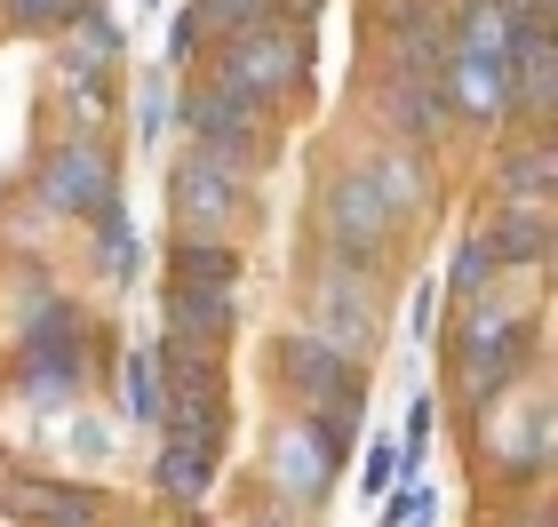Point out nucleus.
Returning a JSON list of instances; mask_svg holds the SVG:
<instances>
[{
    "label": "nucleus",
    "mask_w": 558,
    "mask_h": 527,
    "mask_svg": "<svg viewBox=\"0 0 558 527\" xmlns=\"http://www.w3.org/2000/svg\"><path fill=\"white\" fill-rule=\"evenodd\" d=\"M192 48H199V9H184V16H175V33H168V57H175V64H184Z\"/></svg>",
    "instance_id": "obj_26"
},
{
    "label": "nucleus",
    "mask_w": 558,
    "mask_h": 527,
    "mask_svg": "<svg viewBox=\"0 0 558 527\" xmlns=\"http://www.w3.org/2000/svg\"><path fill=\"white\" fill-rule=\"evenodd\" d=\"M9 16L24 24V33H57V24H81L88 0H9Z\"/></svg>",
    "instance_id": "obj_21"
},
{
    "label": "nucleus",
    "mask_w": 558,
    "mask_h": 527,
    "mask_svg": "<svg viewBox=\"0 0 558 527\" xmlns=\"http://www.w3.org/2000/svg\"><path fill=\"white\" fill-rule=\"evenodd\" d=\"M175 280L184 288H232L240 280V248H223V240H175Z\"/></svg>",
    "instance_id": "obj_17"
},
{
    "label": "nucleus",
    "mask_w": 558,
    "mask_h": 527,
    "mask_svg": "<svg viewBox=\"0 0 558 527\" xmlns=\"http://www.w3.org/2000/svg\"><path fill=\"white\" fill-rule=\"evenodd\" d=\"M360 480H367V495H384V488L399 480V440H375V447H367V471H360Z\"/></svg>",
    "instance_id": "obj_24"
},
{
    "label": "nucleus",
    "mask_w": 558,
    "mask_h": 527,
    "mask_svg": "<svg viewBox=\"0 0 558 527\" xmlns=\"http://www.w3.org/2000/svg\"><path fill=\"white\" fill-rule=\"evenodd\" d=\"M312 328H319L327 344H351V351L375 344V328H384L375 264H360V256H327V272L312 280Z\"/></svg>",
    "instance_id": "obj_5"
},
{
    "label": "nucleus",
    "mask_w": 558,
    "mask_h": 527,
    "mask_svg": "<svg viewBox=\"0 0 558 527\" xmlns=\"http://www.w3.org/2000/svg\"><path fill=\"white\" fill-rule=\"evenodd\" d=\"M271 368H279V384H288V392H303V408L360 399V360H343V344H327L319 328L271 336Z\"/></svg>",
    "instance_id": "obj_7"
},
{
    "label": "nucleus",
    "mask_w": 558,
    "mask_h": 527,
    "mask_svg": "<svg viewBox=\"0 0 558 527\" xmlns=\"http://www.w3.org/2000/svg\"><path fill=\"white\" fill-rule=\"evenodd\" d=\"M168 328L184 351H223V336H232V288H184L168 280Z\"/></svg>",
    "instance_id": "obj_13"
},
{
    "label": "nucleus",
    "mask_w": 558,
    "mask_h": 527,
    "mask_svg": "<svg viewBox=\"0 0 558 527\" xmlns=\"http://www.w3.org/2000/svg\"><path fill=\"white\" fill-rule=\"evenodd\" d=\"M502 192L526 200V208H535V200H550V208H558V129H550V136H526L519 153L502 160Z\"/></svg>",
    "instance_id": "obj_14"
},
{
    "label": "nucleus",
    "mask_w": 558,
    "mask_h": 527,
    "mask_svg": "<svg viewBox=\"0 0 558 527\" xmlns=\"http://www.w3.org/2000/svg\"><path fill=\"white\" fill-rule=\"evenodd\" d=\"M526 351H535V344H526L519 320H495V312L471 320V336H463V384H471V399H495L526 368Z\"/></svg>",
    "instance_id": "obj_9"
},
{
    "label": "nucleus",
    "mask_w": 558,
    "mask_h": 527,
    "mask_svg": "<svg viewBox=\"0 0 558 527\" xmlns=\"http://www.w3.org/2000/svg\"><path fill=\"white\" fill-rule=\"evenodd\" d=\"M184 129L199 136V153L232 160L240 176H256V160L271 153V105H256V96H240L232 81H208L184 96Z\"/></svg>",
    "instance_id": "obj_4"
},
{
    "label": "nucleus",
    "mask_w": 558,
    "mask_h": 527,
    "mask_svg": "<svg viewBox=\"0 0 558 527\" xmlns=\"http://www.w3.org/2000/svg\"><path fill=\"white\" fill-rule=\"evenodd\" d=\"M175 224H184L192 240H208L216 224H232L240 216V192H247V176L232 160H216V153H192V160H175Z\"/></svg>",
    "instance_id": "obj_8"
},
{
    "label": "nucleus",
    "mask_w": 558,
    "mask_h": 527,
    "mask_svg": "<svg viewBox=\"0 0 558 527\" xmlns=\"http://www.w3.org/2000/svg\"><path fill=\"white\" fill-rule=\"evenodd\" d=\"M430 312H439V288H423V296H415V320H408V336H430Z\"/></svg>",
    "instance_id": "obj_27"
},
{
    "label": "nucleus",
    "mask_w": 558,
    "mask_h": 527,
    "mask_svg": "<svg viewBox=\"0 0 558 527\" xmlns=\"http://www.w3.org/2000/svg\"><path fill=\"white\" fill-rule=\"evenodd\" d=\"M216 447H223V432H160L151 480H160L175 504H199V495L216 488Z\"/></svg>",
    "instance_id": "obj_10"
},
{
    "label": "nucleus",
    "mask_w": 558,
    "mask_h": 527,
    "mask_svg": "<svg viewBox=\"0 0 558 527\" xmlns=\"http://www.w3.org/2000/svg\"><path fill=\"white\" fill-rule=\"evenodd\" d=\"M192 9H199V33H216V40H240L256 24H271V0H192Z\"/></svg>",
    "instance_id": "obj_20"
},
{
    "label": "nucleus",
    "mask_w": 558,
    "mask_h": 527,
    "mask_svg": "<svg viewBox=\"0 0 558 527\" xmlns=\"http://www.w3.org/2000/svg\"><path fill=\"white\" fill-rule=\"evenodd\" d=\"M136 129H144V136H160V129H168V81H160V72H151V88L136 96Z\"/></svg>",
    "instance_id": "obj_25"
},
{
    "label": "nucleus",
    "mask_w": 558,
    "mask_h": 527,
    "mask_svg": "<svg viewBox=\"0 0 558 527\" xmlns=\"http://www.w3.org/2000/svg\"><path fill=\"white\" fill-rule=\"evenodd\" d=\"M495 240L487 232H471L463 248H454V264H447V296H454V304H478V296H487L495 288Z\"/></svg>",
    "instance_id": "obj_19"
},
{
    "label": "nucleus",
    "mask_w": 558,
    "mask_h": 527,
    "mask_svg": "<svg viewBox=\"0 0 558 527\" xmlns=\"http://www.w3.org/2000/svg\"><path fill=\"white\" fill-rule=\"evenodd\" d=\"M40 208L48 216H96L105 200H120V184H112V153L96 136H64L57 153L40 160Z\"/></svg>",
    "instance_id": "obj_6"
},
{
    "label": "nucleus",
    "mask_w": 558,
    "mask_h": 527,
    "mask_svg": "<svg viewBox=\"0 0 558 527\" xmlns=\"http://www.w3.org/2000/svg\"><path fill=\"white\" fill-rule=\"evenodd\" d=\"M96 264H105V280L112 288H129L136 280V232H129V208H120V200H105V208H96Z\"/></svg>",
    "instance_id": "obj_18"
},
{
    "label": "nucleus",
    "mask_w": 558,
    "mask_h": 527,
    "mask_svg": "<svg viewBox=\"0 0 558 527\" xmlns=\"http://www.w3.org/2000/svg\"><path fill=\"white\" fill-rule=\"evenodd\" d=\"M0 512L9 519H33V527H96L105 504L88 488H57V480H9L0 488Z\"/></svg>",
    "instance_id": "obj_12"
},
{
    "label": "nucleus",
    "mask_w": 558,
    "mask_h": 527,
    "mask_svg": "<svg viewBox=\"0 0 558 527\" xmlns=\"http://www.w3.org/2000/svg\"><path fill=\"white\" fill-rule=\"evenodd\" d=\"M271 480L295 495V504H319L327 495V480H336V456L319 447V432H312V416H295L288 432L271 440Z\"/></svg>",
    "instance_id": "obj_11"
},
{
    "label": "nucleus",
    "mask_w": 558,
    "mask_h": 527,
    "mask_svg": "<svg viewBox=\"0 0 558 527\" xmlns=\"http://www.w3.org/2000/svg\"><path fill=\"white\" fill-rule=\"evenodd\" d=\"M430 512H439V495H430L423 480H408L391 495V512H384V527H430Z\"/></svg>",
    "instance_id": "obj_23"
},
{
    "label": "nucleus",
    "mask_w": 558,
    "mask_h": 527,
    "mask_svg": "<svg viewBox=\"0 0 558 527\" xmlns=\"http://www.w3.org/2000/svg\"><path fill=\"white\" fill-rule=\"evenodd\" d=\"M447 96H454L471 120H495L502 105H511V40H502V0H471V9H463V33H454V57H447Z\"/></svg>",
    "instance_id": "obj_2"
},
{
    "label": "nucleus",
    "mask_w": 558,
    "mask_h": 527,
    "mask_svg": "<svg viewBox=\"0 0 558 527\" xmlns=\"http://www.w3.org/2000/svg\"><path fill=\"white\" fill-rule=\"evenodd\" d=\"M487 240H495V264H535L550 248V216H535L526 200H511V208L487 224Z\"/></svg>",
    "instance_id": "obj_16"
},
{
    "label": "nucleus",
    "mask_w": 558,
    "mask_h": 527,
    "mask_svg": "<svg viewBox=\"0 0 558 527\" xmlns=\"http://www.w3.org/2000/svg\"><path fill=\"white\" fill-rule=\"evenodd\" d=\"M519 527H558V504H543V512L526 504V512H519Z\"/></svg>",
    "instance_id": "obj_28"
},
{
    "label": "nucleus",
    "mask_w": 558,
    "mask_h": 527,
    "mask_svg": "<svg viewBox=\"0 0 558 527\" xmlns=\"http://www.w3.org/2000/svg\"><path fill=\"white\" fill-rule=\"evenodd\" d=\"M120 408L136 423H168V368L160 351H129V368H120Z\"/></svg>",
    "instance_id": "obj_15"
},
{
    "label": "nucleus",
    "mask_w": 558,
    "mask_h": 527,
    "mask_svg": "<svg viewBox=\"0 0 558 527\" xmlns=\"http://www.w3.org/2000/svg\"><path fill=\"white\" fill-rule=\"evenodd\" d=\"M303 72H312V33L303 24H256V33L223 40L216 57V81H232L240 96H256V105H279V96L303 88Z\"/></svg>",
    "instance_id": "obj_3"
},
{
    "label": "nucleus",
    "mask_w": 558,
    "mask_h": 527,
    "mask_svg": "<svg viewBox=\"0 0 558 527\" xmlns=\"http://www.w3.org/2000/svg\"><path fill=\"white\" fill-rule=\"evenodd\" d=\"M81 57H88L96 72H105V64L120 57V24H112L105 9H88V16H81Z\"/></svg>",
    "instance_id": "obj_22"
},
{
    "label": "nucleus",
    "mask_w": 558,
    "mask_h": 527,
    "mask_svg": "<svg viewBox=\"0 0 558 527\" xmlns=\"http://www.w3.org/2000/svg\"><path fill=\"white\" fill-rule=\"evenodd\" d=\"M423 168H408V153H375L360 168H343V176H327V192H319V232L336 256H360L375 264L384 248L399 240V224H408L423 208Z\"/></svg>",
    "instance_id": "obj_1"
}]
</instances>
